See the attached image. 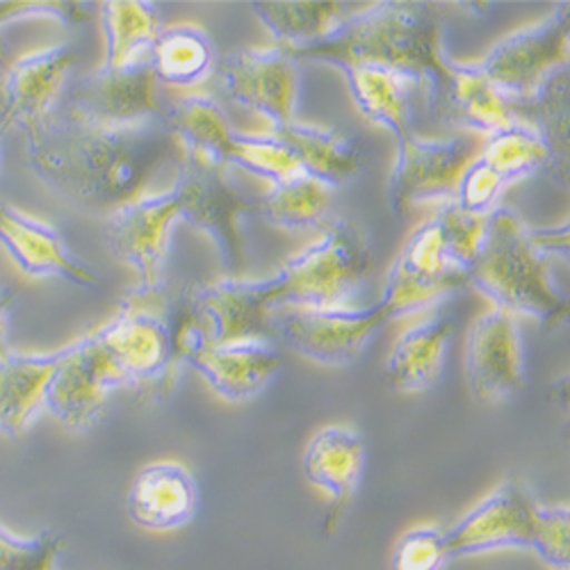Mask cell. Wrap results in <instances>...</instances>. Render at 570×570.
<instances>
[{
	"label": "cell",
	"mask_w": 570,
	"mask_h": 570,
	"mask_svg": "<svg viewBox=\"0 0 570 570\" xmlns=\"http://www.w3.org/2000/svg\"><path fill=\"white\" fill-rule=\"evenodd\" d=\"M26 137L32 171L67 202L99 213L145 195L149 180L169 160H178L165 119L101 126L58 106Z\"/></svg>",
	"instance_id": "1"
},
{
	"label": "cell",
	"mask_w": 570,
	"mask_h": 570,
	"mask_svg": "<svg viewBox=\"0 0 570 570\" xmlns=\"http://www.w3.org/2000/svg\"><path fill=\"white\" fill-rule=\"evenodd\" d=\"M285 53L295 62H326L341 71L356 65H379L409 73L422 80L430 110L439 101L448 60L439 19L426 3L367 6L356 14H347L326 37L306 49Z\"/></svg>",
	"instance_id": "2"
},
{
	"label": "cell",
	"mask_w": 570,
	"mask_h": 570,
	"mask_svg": "<svg viewBox=\"0 0 570 570\" xmlns=\"http://www.w3.org/2000/svg\"><path fill=\"white\" fill-rule=\"evenodd\" d=\"M484 222L487 217L465 215L448 202L411 233L379 299L389 320L417 315L465 288V272L480 249Z\"/></svg>",
	"instance_id": "3"
},
{
	"label": "cell",
	"mask_w": 570,
	"mask_h": 570,
	"mask_svg": "<svg viewBox=\"0 0 570 570\" xmlns=\"http://www.w3.org/2000/svg\"><path fill=\"white\" fill-rule=\"evenodd\" d=\"M550 258L537 247L532 228L509 208L487 215L478 254L465 272L468 285L511 315H530L543 326L566 317V297L548 272Z\"/></svg>",
	"instance_id": "4"
},
{
	"label": "cell",
	"mask_w": 570,
	"mask_h": 570,
	"mask_svg": "<svg viewBox=\"0 0 570 570\" xmlns=\"http://www.w3.org/2000/svg\"><path fill=\"white\" fill-rule=\"evenodd\" d=\"M183 295L169 285L156 291L135 288L124 297L117 315L94 331L110 361L141 402L165 400L185 367L178 350V320Z\"/></svg>",
	"instance_id": "5"
},
{
	"label": "cell",
	"mask_w": 570,
	"mask_h": 570,
	"mask_svg": "<svg viewBox=\"0 0 570 570\" xmlns=\"http://www.w3.org/2000/svg\"><path fill=\"white\" fill-rule=\"evenodd\" d=\"M450 559L495 550H530L548 566H570L568 507H548L518 480L502 482L480 504L445 530Z\"/></svg>",
	"instance_id": "6"
},
{
	"label": "cell",
	"mask_w": 570,
	"mask_h": 570,
	"mask_svg": "<svg viewBox=\"0 0 570 570\" xmlns=\"http://www.w3.org/2000/svg\"><path fill=\"white\" fill-rule=\"evenodd\" d=\"M370 269L372 252L365 235L356 224L334 219L317 243L267 278L272 306H352Z\"/></svg>",
	"instance_id": "7"
},
{
	"label": "cell",
	"mask_w": 570,
	"mask_h": 570,
	"mask_svg": "<svg viewBox=\"0 0 570 570\" xmlns=\"http://www.w3.org/2000/svg\"><path fill=\"white\" fill-rule=\"evenodd\" d=\"M178 171L171 193L178 202L180 222L206 233L226 274H240L245 254L237 219L252 210L258 199L237 185L226 165L178 154Z\"/></svg>",
	"instance_id": "8"
},
{
	"label": "cell",
	"mask_w": 570,
	"mask_h": 570,
	"mask_svg": "<svg viewBox=\"0 0 570 570\" xmlns=\"http://www.w3.org/2000/svg\"><path fill=\"white\" fill-rule=\"evenodd\" d=\"M389 322L382 304L356 306H276L269 313L272 338L304 358L341 367L354 363L370 338Z\"/></svg>",
	"instance_id": "9"
},
{
	"label": "cell",
	"mask_w": 570,
	"mask_h": 570,
	"mask_svg": "<svg viewBox=\"0 0 570 570\" xmlns=\"http://www.w3.org/2000/svg\"><path fill=\"white\" fill-rule=\"evenodd\" d=\"M568 65V3L543 21L520 28L498 41L478 62L489 82L509 104L525 101L561 67Z\"/></svg>",
	"instance_id": "10"
},
{
	"label": "cell",
	"mask_w": 570,
	"mask_h": 570,
	"mask_svg": "<svg viewBox=\"0 0 570 570\" xmlns=\"http://www.w3.org/2000/svg\"><path fill=\"white\" fill-rule=\"evenodd\" d=\"M126 389L124 376L110 361L94 331L65 347L43 409L71 432H87L104 417L110 395Z\"/></svg>",
	"instance_id": "11"
},
{
	"label": "cell",
	"mask_w": 570,
	"mask_h": 570,
	"mask_svg": "<svg viewBox=\"0 0 570 570\" xmlns=\"http://www.w3.org/2000/svg\"><path fill=\"white\" fill-rule=\"evenodd\" d=\"M151 62L126 69H94L71 80L60 106L101 126H141L165 119Z\"/></svg>",
	"instance_id": "12"
},
{
	"label": "cell",
	"mask_w": 570,
	"mask_h": 570,
	"mask_svg": "<svg viewBox=\"0 0 570 570\" xmlns=\"http://www.w3.org/2000/svg\"><path fill=\"white\" fill-rule=\"evenodd\" d=\"M180 222L178 202L171 189L158 195H139L108 213L106 243L117 261L137 272V288H163L171 230Z\"/></svg>",
	"instance_id": "13"
},
{
	"label": "cell",
	"mask_w": 570,
	"mask_h": 570,
	"mask_svg": "<svg viewBox=\"0 0 570 570\" xmlns=\"http://www.w3.org/2000/svg\"><path fill=\"white\" fill-rule=\"evenodd\" d=\"M480 149L482 141L465 135L422 139L411 132L397 139V160L389 183L391 208L402 215L413 204L432 199L454 202L459 178Z\"/></svg>",
	"instance_id": "14"
},
{
	"label": "cell",
	"mask_w": 570,
	"mask_h": 570,
	"mask_svg": "<svg viewBox=\"0 0 570 570\" xmlns=\"http://www.w3.org/2000/svg\"><path fill=\"white\" fill-rule=\"evenodd\" d=\"M219 73L230 101L267 119L272 130L297 119L299 69L281 46L235 51Z\"/></svg>",
	"instance_id": "15"
},
{
	"label": "cell",
	"mask_w": 570,
	"mask_h": 570,
	"mask_svg": "<svg viewBox=\"0 0 570 570\" xmlns=\"http://www.w3.org/2000/svg\"><path fill=\"white\" fill-rule=\"evenodd\" d=\"M465 376L472 397L484 404L504 402L525 389V352L515 315L493 308L472 322Z\"/></svg>",
	"instance_id": "16"
},
{
	"label": "cell",
	"mask_w": 570,
	"mask_h": 570,
	"mask_svg": "<svg viewBox=\"0 0 570 570\" xmlns=\"http://www.w3.org/2000/svg\"><path fill=\"white\" fill-rule=\"evenodd\" d=\"M187 306L210 345L272 341L269 283L222 278L187 293Z\"/></svg>",
	"instance_id": "17"
},
{
	"label": "cell",
	"mask_w": 570,
	"mask_h": 570,
	"mask_svg": "<svg viewBox=\"0 0 570 570\" xmlns=\"http://www.w3.org/2000/svg\"><path fill=\"white\" fill-rule=\"evenodd\" d=\"M78 53L73 46H51L14 60L0 82L3 126L23 132L49 117L62 101Z\"/></svg>",
	"instance_id": "18"
},
{
	"label": "cell",
	"mask_w": 570,
	"mask_h": 570,
	"mask_svg": "<svg viewBox=\"0 0 570 570\" xmlns=\"http://www.w3.org/2000/svg\"><path fill=\"white\" fill-rule=\"evenodd\" d=\"M0 245L32 278H62L85 291L101 288L99 276L73 256L58 228L8 202H0Z\"/></svg>",
	"instance_id": "19"
},
{
	"label": "cell",
	"mask_w": 570,
	"mask_h": 570,
	"mask_svg": "<svg viewBox=\"0 0 570 570\" xmlns=\"http://www.w3.org/2000/svg\"><path fill=\"white\" fill-rule=\"evenodd\" d=\"M208 386L228 402H249L261 395L281 365V354L272 341H240L210 345L199 338L185 356Z\"/></svg>",
	"instance_id": "20"
},
{
	"label": "cell",
	"mask_w": 570,
	"mask_h": 570,
	"mask_svg": "<svg viewBox=\"0 0 570 570\" xmlns=\"http://www.w3.org/2000/svg\"><path fill=\"white\" fill-rule=\"evenodd\" d=\"M126 507L130 520L141 530H183L197 518L199 484L185 465L176 461H158L137 472Z\"/></svg>",
	"instance_id": "21"
},
{
	"label": "cell",
	"mask_w": 570,
	"mask_h": 570,
	"mask_svg": "<svg viewBox=\"0 0 570 570\" xmlns=\"http://www.w3.org/2000/svg\"><path fill=\"white\" fill-rule=\"evenodd\" d=\"M459 320L439 306L406 326L386 358V382L397 393L432 391L445 367Z\"/></svg>",
	"instance_id": "22"
},
{
	"label": "cell",
	"mask_w": 570,
	"mask_h": 570,
	"mask_svg": "<svg viewBox=\"0 0 570 570\" xmlns=\"http://www.w3.org/2000/svg\"><path fill=\"white\" fill-rule=\"evenodd\" d=\"M365 465V443L358 432L343 424L320 430L306 445L302 468L306 480L331 500V522L352 500Z\"/></svg>",
	"instance_id": "23"
},
{
	"label": "cell",
	"mask_w": 570,
	"mask_h": 570,
	"mask_svg": "<svg viewBox=\"0 0 570 570\" xmlns=\"http://www.w3.org/2000/svg\"><path fill=\"white\" fill-rule=\"evenodd\" d=\"M432 112L448 121L489 137L507 128L515 117L509 101L489 82L478 65H463L448 56L445 80Z\"/></svg>",
	"instance_id": "24"
},
{
	"label": "cell",
	"mask_w": 570,
	"mask_h": 570,
	"mask_svg": "<svg viewBox=\"0 0 570 570\" xmlns=\"http://www.w3.org/2000/svg\"><path fill=\"white\" fill-rule=\"evenodd\" d=\"M352 99L363 117L384 126L397 139L413 132L415 99L424 91L422 80L379 65H356L343 69Z\"/></svg>",
	"instance_id": "25"
},
{
	"label": "cell",
	"mask_w": 570,
	"mask_h": 570,
	"mask_svg": "<svg viewBox=\"0 0 570 570\" xmlns=\"http://www.w3.org/2000/svg\"><path fill=\"white\" fill-rule=\"evenodd\" d=\"M62 354L65 347L51 354L0 356V434L19 439L30 430Z\"/></svg>",
	"instance_id": "26"
},
{
	"label": "cell",
	"mask_w": 570,
	"mask_h": 570,
	"mask_svg": "<svg viewBox=\"0 0 570 570\" xmlns=\"http://www.w3.org/2000/svg\"><path fill=\"white\" fill-rule=\"evenodd\" d=\"M288 147L302 171L328 185L331 189L354 178L361 169L363 145L343 132L320 128L304 121H291L278 130H272Z\"/></svg>",
	"instance_id": "27"
},
{
	"label": "cell",
	"mask_w": 570,
	"mask_h": 570,
	"mask_svg": "<svg viewBox=\"0 0 570 570\" xmlns=\"http://www.w3.org/2000/svg\"><path fill=\"white\" fill-rule=\"evenodd\" d=\"M165 124L176 141L178 154L226 165L235 130L219 104L210 97L189 94V97L174 101L165 108Z\"/></svg>",
	"instance_id": "28"
},
{
	"label": "cell",
	"mask_w": 570,
	"mask_h": 570,
	"mask_svg": "<svg viewBox=\"0 0 570 570\" xmlns=\"http://www.w3.org/2000/svg\"><path fill=\"white\" fill-rule=\"evenodd\" d=\"M99 10L106 32V60L101 67L126 69L149 60L163 30L158 6L141 0H112L101 3Z\"/></svg>",
	"instance_id": "29"
},
{
	"label": "cell",
	"mask_w": 570,
	"mask_h": 570,
	"mask_svg": "<svg viewBox=\"0 0 570 570\" xmlns=\"http://www.w3.org/2000/svg\"><path fill=\"white\" fill-rule=\"evenodd\" d=\"M158 85L189 89L202 85L215 69V46L206 30L197 26L163 28L151 56Z\"/></svg>",
	"instance_id": "30"
},
{
	"label": "cell",
	"mask_w": 570,
	"mask_h": 570,
	"mask_svg": "<svg viewBox=\"0 0 570 570\" xmlns=\"http://www.w3.org/2000/svg\"><path fill=\"white\" fill-rule=\"evenodd\" d=\"M331 197H334V189L302 171L272 185L269 193L258 199L256 208L276 228L308 230L326 222Z\"/></svg>",
	"instance_id": "31"
},
{
	"label": "cell",
	"mask_w": 570,
	"mask_h": 570,
	"mask_svg": "<svg viewBox=\"0 0 570 570\" xmlns=\"http://www.w3.org/2000/svg\"><path fill=\"white\" fill-rule=\"evenodd\" d=\"M478 156L495 169L507 185L530 178L543 169L557 171L548 141L534 126L520 119H513L507 128L484 137Z\"/></svg>",
	"instance_id": "32"
},
{
	"label": "cell",
	"mask_w": 570,
	"mask_h": 570,
	"mask_svg": "<svg viewBox=\"0 0 570 570\" xmlns=\"http://www.w3.org/2000/svg\"><path fill=\"white\" fill-rule=\"evenodd\" d=\"M258 21L281 41V49L297 51L334 30L350 10L347 3H252Z\"/></svg>",
	"instance_id": "33"
},
{
	"label": "cell",
	"mask_w": 570,
	"mask_h": 570,
	"mask_svg": "<svg viewBox=\"0 0 570 570\" xmlns=\"http://www.w3.org/2000/svg\"><path fill=\"white\" fill-rule=\"evenodd\" d=\"M511 115L534 126L554 158V167L566 169L568 160V65L557 69L530 99L509 104Z\"/></svg>",
	"instance_id": "34"
},
{
	"label": "cell",
	"mask_w": 570,
	"mask_h": 570,
	"mask_svg": "<svg viewBox=\"0 0 570 570\" xmlns=\"http://www.w3.org/2000/svg\"><path fill=\"white\" fill-rule=\"evenodd\" d=\"M226 165L261 176L272 185L302 174L295 154L272 132L245 135L235 130Z\"/></svg>",
	"instance_id": "35"
},
{
	"label": "cell",
	"mask_w": 570,
	"mask_h": 570,
	"mask_svg": "<svg viewBox=\"0 0 570 570\" xmlns=\"http://www.w3.org/2000/svg\"><path fill=\"white\" fill-rule=\"evenodd\" d=\"M62 548L58 532L17 537L0 522V570H56Z\"/></svg>",
	"instance_id": "36"
},
{
	"label": "cell",
	"mask_w": 570,
	"mask_h": 570,
	"mask_svg": "<svg viewBox=\"0 0 570 570\" xmlns=\"http://www.w3.org/2000/svg\"><path fill=\"white\" fill-rule=\"evenodd\" d=\"M509 185L491 169L480 156H474L463 169L456 193L454 206L472 217H487L498 208V199Z\"/></svg>",
	"instance_id": "37"
},
{
	"label": "cell",
	"mask_w": 570,
	"mask_h": 570,
	"mask_svg": "<svg viewBox=\"0 0 570 570\" xmlns=\"http://www.w3.org/2000/svg\"><path fill=\"white\" fill-rule=\"evenodd\" d=\"M450 561L445 530L422 525L397 541L391 557V570H448Z\"/></svg>",
	"instance_id": "38"
},
{
	"label": "cell",
	"mask_w": 570,
	"mask_h": 570,
	"mask_svg": "<svg viewBox=\"0 0 570 570\" xmlns=\"http://www.w3.org/2000/svg\"><path fill=\"white\" fill-rule=\"evenodd\" d=\"M94 6L89 3H0V32L8 26L28 19H51L67 28L80 26L89 19Z\"/></svg>",
	"instance_id": "39"
},
{
	"label": "cell",
	"mask_w": 570,
	"mask_h": 570,
	"mask_svg": "<svg viewBox=\"0 0 570 570\" xmlns=\"http://www.w3.org/2000/svg\"><path fill=\"white\" fill-rule=\"evenodd\" d=\"M532 237L537 247L548 256H561L568 258V224H561L559 228H532Z\"/></svg>",
	"instance_id": "40"
},
{
	"label": "cell",
	"mask_w": 570,
	"mask_h": 570,
	"mask_svg": "<svg viewBox=\"0 0 570 570\" xmlns=\"http://www.w3.org/2000/svg\"><path fill=\"white\" fill-rule=\"evenodd\" d=\"M17 297L14 288H0V356L8 354V324H10V306Z\"/></svg>",
	"instance_id": "41"
},
{
	"label": "cell",
	"mask_w": 570,
	"mask_h": 570,
	"mask_svg": "<svg viewBox=\"0 0 570 570\" xmlns=\"http://www.w3.org/2000/svg\"><path fill=\"white\" fill-rule=\"evenodd\" d=\"M10 58H8V49H6V43H3V35H0V82H3V78H6V73H8V69H10Z\"/></svg>",
	"instance_id": "42"
},
{
	"label": "cell",
	"mask_w": 570,
	"mask_h": 570,
	"mask_svg": "<svg viewBox=\"0 0 570 570\" xmlns=\"http://www.w3.org/2000/svg\"><path fill=\"white\" fill-rule=\"evenodd\" d=\"M6 132H8V130H6L3 126H0V151H3V137H6Z\"/></svg>",
	"instance_id": "43"
},
{
	"label": "cell",
	"mask_w": 570,
	"mask_h": 570,
	"mask_svg": "<svg viewBox=\"0 0 570 570\" xmlns=\"http://www.w3.org/2000/svg\"><path fill=\"white\" fill-rule=\"evenodd\" d=\"M0 126H3V115H0ZM3 128H6V126H3ZM6 130H8V128H6Z\"/></svg>",
	"instance_id": "44"
}]
</instances>
